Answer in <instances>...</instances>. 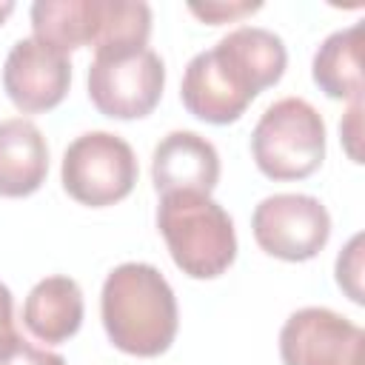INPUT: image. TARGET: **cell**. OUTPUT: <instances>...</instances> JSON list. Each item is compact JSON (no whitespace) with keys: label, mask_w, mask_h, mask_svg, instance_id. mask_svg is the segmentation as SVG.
<instances>
[{"label":"cell","mask_w":365,"mask_h":365,"mask_svg":"<svg viewBox=\"0 0 365 365\" xmlns=\"http://www.w3.org/2000/svg\"><path fill=\"white\" fill-rule=\"evenodd\" d=\"M257 245L285 262L314 259L331 237V214L311 194H271L251 217Z\"/></svg>","instance_id":"52a82bcc"},{"label":"cell","mask_w":365,"mask_h":365,"mask_svg":"<svg viewBox=\"0 0 365 365\" xmlns=\"http://www.w3.org/2000/svg\"><path fill=\"white\" fill-rule=\"evenodd\" d=\"M288 66V51L279 34L259 26L228 31L214 48L188 60L180 83V100L202 123H237L251 100L279 83Z\"/></svg>","instance_id":"6da1fadb"},{"label":"cell","mask_w":365,"mask_h":365,"mask_svg":"<svg viewBox=\"0 0 365 365\" xmlns=\"http://www.w3.org/2000/svg\"><path fill=\"white\" fill-rule=\"evenodd\" d=\"M20 342H23V336L14 328V299H11V291H9V285L0 282V362L9 359L17 351Z\"/></svg>","instance_id":"e0dca14e"},{"label":"cell","mask_w":365,"mask_h":365,"mask_svg":"<svg viewBox=\"0 0 365 365\" xmlns=\"http://www.w3.org/2000/svg\"><path fill=\"white\" fill-rule=\"evenodd\" d=\"M63 188L88 208H106L125 200L137 182V157L131 145L111 131H86L63 154Z\"/></svg>","instance_id":"8992f818"},{"label":"cell","mask_w":365,"mask_h":365,"mask_svg":"<svg viewBox=\"0 0 365 365\" xmlns=\"http://www.w3.org/2000/svg\"><path fill=\"white\" fill-rule=\"evenodd\" d=\"M165 88V66L157 51L114 48L94 51L88 66V100L111 120L148 117Z\"/></svg>","instance_id":"5b68a950"},{"label":"cell","mask_w":365,"mask_h":365,"mask_svg":"<svg viewBox=\"0 0 365 365\" xmlns=\"http://www.w3.org/2000/svg\"><path fill=\"white\" fill-rule=\"evenodd\" d=\"M339 134H342V143H345V151L354 163H362V154H359V137H362V100H354L351 108L345 111V120L339 123Z\"/></svg>","instance_id":"ac0fdd59"},{"label":"cell","mask_w":365,"mask_h":365,"mask_svg":"<svg viewBox=\"0 0 365 365\" xmlns=\"http://www.w3.org/2000/svg\"><path fill=\"white\" fill-rule=\"evenodd\" d=\"M362 26L354 23L322 40L314 54L311 74L319 91L334 100H362Z\"/></svg>","instance_id":"4fadbf2b"},{"label":"cell","mask_w":365,"mask_h":365,"mask_svg":"<svg viewBox=\"0 0 365 365\" xmlns=\"http://www.w3.org/2000/svg\"><path fill=\"white\" fill-rule=\"evenodd\" d=\"M259 9H262V3H220V0H211V3H188V11L197 14L202 23H211V26L240 20V17L254 14Z\"/></svg>","instance_id":"2e32d148"},{"label":"cell","mask_w":365,"mask_h":365,"mask_svg":"<svg viewBox=\"0 0 365 365\" xmlns=\"http://www.w3.org/2000/svg\"><path fill=\"white\" fill-rule=\"evenodd\" d=\"M103 328L114 348L131 356H160L180 325L177 297L168 279L148 262L111 268L100 294Z\"/></svg>","instance_id":"7a4b0ae2"},{"label":"cell","mask_w":365,"mask_h":365,"mask_svg":"<svg viewBox=\"0 0 365 365\" xmlns=\"http://www.w3.org/2000/svg\"><path fill=\"white\" fill-rule=\"evenodd\" d=\"M11 11H14V3H11V0H0V26L6 23V17H9Z\"/></svg>","instance_id":"ffe728a7"},{"label":"cell","mask_w":365,"mask_h":365,"mask_svg":"<svg viewBox=\"0 0 365 365\" xmlns=\"http://www.w3.org/2000/svg\"><path fill=\"white\" fill-rule=\"evenodd\" d=\"M157 228L174 265L194 279L225 274L237 257L234 220L217 200H211V194H163L157 205Z\"/></svg>","instance_id":"3957f363"},{"label":"cell","mask_w":365,"mask_h":365,"mask_svg":"<svg viewBox=\"0 0 365 365\" xmlns=\"http://www.w3.org/2000/svg\"><path fill=\"white\" fill-rule=\"evenodd\" d=\"M151 180L160 197L174 191L211 194L220 182V154L197 131H171L151 154Z\"/></svg>","instance_id":"30bf717a"},{"label":"cell","mask_w":365,"mask_h":365,"mask_svg":"<svg viewBox=\"0 0 365 365\" xmlns=\"http://www.w3.org/2000/svg\"><path fill=\"white\" fill-rule=\"evenodd\" d=\"M83 291L71 277L63 274L40 279L23 302V325L34 339L46 345L71 339L83 325Z\"/></svg>","instance_id":"8fae6325"},{"label":"cell","mask_w":365,"mask_h":365,"mask_svg":"<svg viewBox=\"0 0 365 365\" xmlns=\"http://www.w3.org/2000/svg\"><path fill=\"white\" fill-rule=\"evenodd\" d=\"M336 285L356 302L362 305V234H354L351 242L339 251L336 257Z\"/></svg>","instance_id":"9a60e30c"},{"label":"cell","mask_w":365,"mask_h":365,"mask_svg":"<svg viewBox=\"0 0 365 365\" xmlns=\"http://www.w3.org/2000/svg\"><path fill=\"white\" fill-rule=\"evenodd\" d=\"M0 365H66V359L60 356V354H54V351H46V348H34V345H29L26 339L17 345V351L9 356V359H3Z\"/></svg>","instance_id":"d6986e66"},{"label":"cell","mask_w":365,"mask_h":365,"mask_svg":"<svg viewBox=\"0 0 365 365\" xmlns=\"http://www.w3.org/2000/svg\"><path fill=\"white\" fill-rule=\"evenodd\" d=\"M48 174L43 131L26 117L0 120V197H29Z\"/></svg>","instance_id":"7c38bea8"},{"label":"cell","mask_w":365,"mask_h":365,"mask_svg":"<svg viewBox=\"0 0 365 365\" xmlns=\"http://www.w3.org/2000/svg\"><path fill=\"white\" fill-rule=\"evenodd\" d=\"M251 154L268 180H305L325 160V120L302 97L271 103L251 131Z\"/></svg>","instance_id":"277c9868"},{"label":"cell","mask_w":365,"mask_h":365,"mask_svg":"<svg viewBox=\"0 0 365 365\" xmlns=\"http://www.w3.org/2000/svg\"><path fill=\"white\" fill-rule=\"evenodd\" d=\"M71 86L68 54L51 48L37 37H23L11 46L3 66L6 97L23 114L51 111L63 103Z\"/></svg>","instance_id":"9c48e42d"},{"label":"cell","mask_w":365,"mask_h":365,"mask_svg":"<svg viewBox=\"0 0 365 365\" xmlns=\"http://www.w3.org/2000/svg\"><path fill=\"white\" fill-rule=\"evenodd\" d=\"M362 351L365 331L322 305L294 311L279 331L285 365H362Z\"/></svg>","instance_id":"ba28073f"},{"label":"cell","mask_w":365,"mask_h":365,"mask_svg":"<svg viewBox=\"0 0 365 365\" xmlns=\"http://www.w3.org/2000/svg\"><path fill=\"white\" fill-rule=\"evenodd\" d=\"M100 23V0H37L31 6L34 37L68 54L94 46Z\"/></svg>","instance_id":"5bb4252c"}]
</instances>
